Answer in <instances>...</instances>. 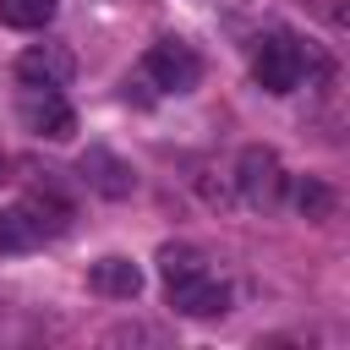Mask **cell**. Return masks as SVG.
<instances>
[{"mask_svg":"<svg viewBox=\"0 0 350 350\" xmlns=\"http://www.w3.org/2000/svg\"><path fill=\"white\" fill-rule=\"evenodd\" d=\"M49 16H55V0H0V22L16 27V33L49 27Z\"/></svg>","mask_w":350,"mask_h":350,"instance_id":"30bf717a","label":"cell"},{"mask_svg":"<svg viewBox=\"0 0 350 350\" xmlns=\"http://www.w3.org/2000/svg\"><path fill=\"white\" fill-rule=\"evenodd\" d=\"M22 202H27V213L44 224V235H60V230H66V219H71V202H60V197H55V191H44V186H38V191H27Z\"/></svg>","mask_w":350,"mask_h":350,"instance_id":"7c38bea8","label":"cell"},{"mask_svg":"<svg viewBox=\"0 0 350 350\" xmlns=\"http://www.w3.org/2000/svg\"><path fill=\"white\" fill-rule=\"evenodd\" d=\"M235 180H241V197L252 208H273L279 202V159H273V148H246Z\"/></svg>","mask_w":350,"mask_h":350,"instance_id":"5b68a950","label":"cell"},{"mask_svg":"<svg viewBox=\"0 0 350 350\" xmlns=\"http://www.w3.org/2000/svg\"><path fill=\"white\" fill-rule=\"evenodd\" d=\"M170 290V306L186 312V317H219L230 306V290L213 279V273H197V279H180V284H164Z\"/></svg>","mask_w":350,"mask_h":350,"instance_id":"52a82bcc","label":"cell"},{"mask_svg":"<svg viewBox=\"0 0 350 350\" xmlns=\"http://www.w3.org/2000/svg\"><path fill=\"white\" fill-rule=\"evenodd\" d=\"M16 77L27 88H66L77 77V60H71L66 44H33V49L16 55Z\"/></svg>","mask_w":350,"mask_h":350,"instance_id":"3957f363","label":"cell"},{"mask_svg":"<svg viewBox=\"0 0 350 350\" xmlns=\"http://www.w3.org/2000/svg\"><path fill=\"white\" fill-rule=\"evenodd\" d=\"M159 273H164V284H180V279L208 273V262H202L197 246H164V252H159Z\"/></svg>","mask_w":350,"mask_h":350,"instance_id":"8fae6325","label":"cell"},{"mask_svg":"<svg viewBox=\"0 0 350 350\" xmlns=\"http://www.w3.org/2000/svg\"><path fill=\"white\" fill-rule=\"evenodd\" d=\"M295 202H301L306 219H328V213H334V191H328L323 180H301V186H295Z\"/></svg>","mask_w":350,"mask_h":350,"instance_id":"4fadbf2b","label":"cell"},{"mask_svg":"<svg viewBox=\"0 0 350 350\" xmlns=\"http://www.w3.org/2000/svg\"><path fill=\"white\" fill-rule=\"evenodd\" d=\"M88 279H93V290L109 295V301H131V295L142 290V268H137L131 257H98Z\"/></svg>","mask_w":350,"mask_h":350,"instance_id":"ba28073f","label":"cell"},{"mask_svg":"<svg viewBox=\"0 0 350 350\" xmlns=\"http://www.w3.org/2000/svg\"><path fill=\"white\" fill-rule=\"evenodd\" d=\"M77 170H82V180H88L98 197H115V202H120V197H131V186H137L131 164H126V159H115L109 148H88Z\"/></svg>","mask_w":350,"mask_h":350,"instance_id":"8992f818","label":"cell"},{"mask_svg":"<svg viewBox=\"0 0 350 350\" xmlns=\"http://www.w3.org/2000/svg\"><path fill=\"white\" fill-rule=\"evenodd\" d=\"M0 180H5V159H0Z\"/></svg>","mask_w":350,"mask_h":350,"instance_id":"5bb4252c","label":"cell"},{"mask_svg":"<svg viewBox=\"0 0 350 350\" xmlns=\"http://www.w3.org/2000/svg\"><path fill=\"white\" fill-rule=\"evenodd\" d=\"M301 71H306V55H301V44L284 38V33L262 38L257 55H252V77H257L262 93H295V88H301Z\"/></svg>","mask_w":350,"mask_h":350,"instance_id":"6da1fadb","label":"cell"},{"mask_svg":"<svg viewBox=\"0 0 350 350\" xmlns=\"http://www.w3.org/2000/svg\"><path fill=\"white\" fill-rule=\"evenodd\" d=\"M22 120H27L38 137H49V142H66V137L77 131V115H71V104L60 98V88H27Z\"/></svg>","mask_w":350,"mask_h":350,"instance_id":"277c9868","label":"cell"},{"mask_svg":"<svg viewBox=\"0 0 350 350\" xmlns=\"http://www.w3.org/2000/svg\"><path fill=\"white\" fill-rule=\"evenodd\" d=\"M142 66H148V77H153L164 93H191V88L202 82V60H197V49H191V44H180V38L153 44Z\"/></svg>","mask_w":350,"mask_h":350,"instance_id":"7a4b0ae2","label":"cell"},{"mask_svg":"<svg viewBox=\"0 0 350 350\" xmlns=\"http://www.w3.org/2000/svg\"><path fill=\"white\" fill-rule=\"evenodd\" d=\"M33 246H44V224L27 213V202L5 208L0 213V252H33Z\"/></svg>","mask_w":350,"mask_h":350,"instance_id":"9c48e42d","label":"cell"}]
</instances>
